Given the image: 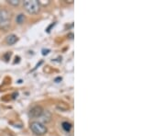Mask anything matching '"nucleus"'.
I'll return each instance as SVG.
<instances>
[{
  "mask_svg": "<svg viewBox=\"0 0 165 136\" xmlns=\"http://www.w3.org/2000/svg\"><path fill=\"white\" fill-rule=\"evenodd\" d=\"M24 9L29 14H37L40 10V2L38 0H26Z\"/></svg>",
  "mask_w": 165,
  "mask_h": 136,
  "instance_id": "1",
  "label": "nucleus"
},
{
  "mask_svg": "<svg viewBox=\"0 0 165 136\" xmlns=\"http://www.w3.org/2000/svg\"><path fill=\"white\" fill-rule=\"evenodd\" d=\"M10 25V16L9 13L3 9L0 11V29L7 30Z\"/></svg>",
  "mask_w": 165,
  "mask_h": 136,
  "instance_id": "2",
  "label": "nucleus"
},
{
  "mask_svg": "<svg viewBox=\"0 0 165 136\" xmlns=\"http://www.w3.org/2000/svg\"><path fill=\"white\" fill-rule=\"evenodd\" d=\"M30 129L36 135H43L47 132V128L40 121H33L30 124Z\"/></svg>",
  "mask_w": 165,
  "mask_h": 136,
  "instance_id": "3",
  "label": "nucleus"
},
{
  "mask_svg": "<svg viewBox=\"0 0 165 136\" xmlns=\"http://www.w3.org/2000/svg\"><path fill=\"white\" fill-rule=\"evenodd\" d=\"M43 112H44V110H43L42 107H40V106H35V107H33V108L29 110V116L30 118H39V117H41V116H42Z\"/></svg>",
  "mask_w": 165,
  "mask_h": 136,
  "instance_id": "4",
  "label": "nucleus"
},
{
  "mask_svg": "<svg viewBox=\"0 0 165 136\" xmlns=\"http://www.w3.org/2000/svg\"><path fill=\"white\" fill-rule=\"evenodd\" d=\"M18 40V37L15 35V34H10L9 35L7 38H6V42L9 44V45H13L17 42Z\"/></svg>",
  "mask_w": 165,
  "mask_h": 136,
  "instance_id": "5",
  "label": "nucleus"
},
{
  "mask_svg": "<svg viewBox=\"0 0 165 136\" xmlns=\"http://www.w3.org/2000/svg\"><path fill=\"white\" fill-rule=\"evenodd\" d=\"M62 126H63V129H64L65 131H70V130L72 129V124L69 123V122H67V121L63 122Z\"/></svg>",
  "mask_w": 165,
  "mask_h": 136,
  "instance_id": "6",
  "label": "nucleus"
},
{
  "mask_svg": "<svg viewBox=\"0 0 165 136\" xmlns=\"http://www.w3.org/2000/svg\"><path fill=\"white\" fill-rule=\"evenodd\" d=\"M16 21L18 24H22L25 21V16L23 14H19V16H17L16 18Z\"/></svg>",
  "mask_w": 165,
  "mask_h": 136,
  "instance_id": "7",
  "label": "nucleus"
},
{
  "mask_svg": "<svg viewBox=\"0 0 165 136\" xmlns=\"http://www.w3.org/2000/svg\"><path fill=\"white\" fill-rule=\"evenodd\" d=\"M8 3L12 6H18L20 3V1L19 0H8Z\"/></svg>",
  "mask_w": 165,
  "mask_h": 136,
  "instance_id": "8",
  "label": "nucleus"
},
{
  "mask_svg": "<svg viewBox=\"0 0 165 136\" xmlns=\"http://www.w3.org/2000/svg\"><path fill=\"white\" fill-rule=\"evenodd\" d=\"M49 53H50V50H48V49H47V50H45V49L42 50V54H43V55H47Z\"/></svg>",
  "mask_w": 165,
  "mask_h": 136,
  "instance_id": "9",
  "label": "nucleus"
},
{
  "mask_svg": "<svg viewBox=\"0 0 165 136\" xmlns=\"http://www.w3.org/2000/svg\"><path fill=\"white\" fill-rule=\"evenodd\" d=\"M10 56H11V54H10V53H8V54L5 55V58H6V60L8 61V60H9V58H10Z\"/></svg>",
  "mask_w": 165,
  "mask_h": 136,
  "instance_id": "10",
  "label": "nucleus"
},
{
  "mask_svg": "<svg viewBox=\"0 0 165 136\" xmlns=\"http://www.w3.org/2000/svg\"><path fill=\"white\" fill-rule=\"evenodd\" d=\"M41 64H42V61H40V63H39V64H38L37 65H36V67H35V68L33 69V71H34V70H36V69H37V68H38V67H39V66H40V65H41Z\"/></svg>",
  "mask_w": 165,
  "mask_h": 136,
  "instance_id": "11",
  "label": "nucleus"
},
{
  "mask_svg": "<svg viewBox=\"0 0 165 136\" xmlns=\"http://www.w3.org/2000/svg\"><path fill=\"white\" fill-rule=\"evenodd\" d=\"M60 80H62V78H61V77H58V78L55 79V82H57V83H58V81H60Z\"/></svg>",
  "mask_w": 165,
  "mask_h": 136,
  "instance_id": "12",
  "label": "nucleus"
}]
</instances>
